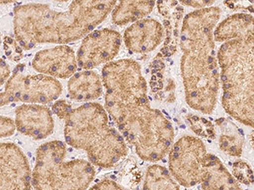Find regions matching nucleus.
<instances>
[{
  "instance_id": "6e6552de",
  "label": "nucleus",
  "mask_w": 254,
  "mask_h": 190,
  "mask_svg": "<svg viewBox=\"0 0 254 190\" xmlns=\"http://www.w3.org/2000/svg\"><path fill=\"white\" fill-rule=\"evenodd\" d=\"M24 67L19 64L7 80L0 93V107L14 102L44 105L58 99L63 91L60 81L48 75L25 74Z\"/></svg>"
},
{
  "instance_id": "39448f33",
  "label": "nucleus",
  "mask_w": 254,
  "mask_h": 190,
  "mask_svg": "<svg viewBox=\"0 0 254 190\" xmlns=\"http://www.w3.org/2000/svg\"><path fill=\"white\" fill-rule=\"evenodd\" d=\"M64 121L67 144L84 150L92 164L111 168L127 156L124 137L110 124L101 104H83L71 110Z\"/></svg>"
},
{
  "instance_id": "f3484780",
  "label": "nucleus",
  "mask_w": 254,
  "mask_h": 190,
  "mask_svg": "<svg viewBox=\"0 0 254 190\" xmlns=\"http://www.w3.org/2000/svg\"><path fill=\"white\" fill-rule=\"evenodd\" d=\"M220 126L221 136L220 138V150L231 156H240L243 153V144L245 137L243 131L232 122L225 118L217 120Z\"/></svg>"
},
{
  "instance_id": "20e7f679",
  "label": "nucleus",
  "mask_w": 254,
  "mask_h": 190,
  "mask_svg": "<svg viewBox=\"0 0 254 190\" xmlns=\"http://www.w3.org/2000/svg\"><path fill=\"white\" fill-rule=\"evenodd\" d=\"M117 0H73L65 11L43 3H27L14 9V33L24 51L39 44L66 45L85 38L101 24Z\"/></svg>"
},
{
  "instance_id": "2eb2a0df",
  "label": "nucleus",
  "mask_w": 254,
  "mask_h": 190,
  "mask_svg": "<svg viewBox=\"0 0 254 190\" xmlns=\"http://www.w3.org/2000/svg\"><path fill=\"white\" fill-rule=\"evenodd\" d=\"M67 87L69 97L75 101H94L103 94L101 76L91 69L75 73L69 77Z\"/></svg>"
},
{
  "instance_id": "5701e85b",
  "label": "nucleus",
  "mask_w": 254,
  "mask_h": 190,
  "mask_svg": "<svg viewBox=\"0 0 254 190\" xmlns=\"http://www.w3.org/2000/svg\"><path fill=\"white\" fill-rule=\"evenodd\" d=\"M72 107L68 101L64 100H59L52 106L53 113H55L61 119H65L69 112H71Z\"/></svg>"
},
{
  "instance_id": "b1692460",
  "label": "nucleus",
  "mask_w": 254,
  "mask_h": 190,
  "mask_svg": "<svg viewBox=\"0 0 254 190\" xmlns=\"http://www.w3.org/2000/svg\"><path fill=\"white\" fill-rule=\"evenodd\" d=\"M90 190H127V188L112 179H104L90 187Z\"/></svg>"
},
{
  "instance_id": "f03ea898",
  "label": "nucleus",
  "mask_w": 254,
  "mask_h": 190,
  "mask_svg": "<svg viewBox=\"0 0 254 190\" xmlns=\"http://www.w3.org/2000/svg\"><path fill=\"white\" fill-rule=\"evenodd\" d=\"M214 38L224 43L217 55L223 107L241 124L254 128V16L231 15L217 25Z\"/></svg>"
},
{
  "instance_id": "412c9836",
  "label": "nucleus",
  "mask_w": 254,
  "mask_h": 190,
  "mask_svg": "<svg viewBox=\"0 0 254 190\" xmlns=\"http://www.w3.org/2000/svg\"><path fill=\"white\" fill-rule=\"evenodd\" d=\"M3 49L6 57L9 58V60L17 62L23 58V48H21L16 39L10 37H5L3 39Z\"/></svg>"
},
{
  "instance_id": "393cba45",
  "label": "nucleus",
  "mask_w": 254,
  "mask_h": 190,
  "mask_svg": "<svg viewBox=\"0 0 254 190\" xmlns=\"http://www.w3.org/2000/svg\"><path fill=\"white\" fill-rule=\"evenodd\" d=\"M217 0H178L183 5L189 6L195 9H202L213 5Z\"/></svg>"
},
{
  "instance_id": "bb28decb",
  "label": "nucleus",
  "mask_w": 254,
  "mask_h": 190,
  "mask_svg": "<svg viewBox=\"0 0 254 190\" xmlns=\"http://www.w3.org/2000/svg\"><path fill=\"white\" fill-rule=\"evenodd\" d=\"M16 2V0H0V4L6 5V4H11Z\"/></svg>"
},
{
  "instance_id": "a878e982",
  "label": "nucleus",
  "mask_w": 254,
  "mask_h": 190,
  "mask_svg": "<svg viewBox=\"0 0 254 190\" xmlns=\"http://www.w3.org/2000/svg\"><path fill=\"white\" fill-rule=\"evenodd\" d=\"M10 68L5 61L0 58V87L5 83L10 76Z\"/></svg>"
},
{
  "instance_id": "f257e3e1",
  "label": "nucleus",
  "mask_w": 254,
  "mask_h": 190,
  "mask_svg": "<svg viewBox=\"0 0 254 190\" xmlns=\"http://www.w3.org/2000/svg\"><path fill=\"white\" fill-rule=\"evenodd\" d=\"M105 110L143 161H161L175 139L170 120L151 107L142 68L129 58L105 63L102 70Z\"/></svg>"
},
{
  "instance_id": "7ed1b4c3",
  "label": "nucleus",
  "mask_w": 254,
  "mask_h": 190,
  "mask_svg": "<svg viewBox=\"0 0 254 190\" xmlns=\"http://www.w3.org/2000/svg\"><path fill=\"white\" fill-rule=\"evenodd\" d=\"M220 16L219 7L196 9L186 15L181 29V73L186 101L190 108L205 114L214 112L220 90L214 32Z\"/></svg>"
},
{
  "instance_id": "9b49d317",
  "label": "nucleus",
  "mask_w": 254,
  "mask_h": 190,
  "mask_svg": "<svg viewBox=\"0 0 254 190\" xmlns=\"http://www.w3.org/2000/svg\"><path fill=\"white\" fill-rule=\"evenodd\" d=\"M32 64L37 72L57 79L69 78L78 66L74 50L67 45L41 50L35 55Z\"/></svg>"
},
{
  "instance_id": "f8f14e48",
  "label": "nucleus",
  "mask_w": 254,
  "mask_h": 190,
  "mask_svg": "<svg viewBox=\"0 0 254 190\" xmlns=\"http://www.w3.org/2000/svg\"><path fill=\"white\" fill-rule=\"evenodd\" d=\"M15 123L19 132L36 141L48 138L55 129L52 112L42 104H23L16 107Z\"/></svg>"
},
{
  "instance_id": "a211bd4d",
  "label": "nucleus",
  "mask_w": 254,
  "mask_h": 190,
  "mask_svg": "<svg viewBox=\"0 0 254 190\" xmlns=\"http://www.w3.org/2000/svg\"><path fill=\"white\" fill-rule=\"evenodd\" d=\"M143 190H180L181 185L175 180L170 171L159 165L147 168Z\"/></svg>"
},
{
  "instance_id": "6ab92c4d",
  "label": "nucleus",
  "mask_w": 254,
  "mask_h": 190,
  "mask_svg": "<svg viewBox=\"0 0 254 190\" xmlns=\"http://www.w3.org/2000/svg\"><path fill=\"white\" fill-rule=\"evenodd\" d=\"M188 123L196 136L210 140H214L215 138L216 133L214 124L205 118H201L198 116H189Z\"/></svg>"
},
{
  "instance_id": "aec40b11",
  "label": "nucleus",
  "mask_w": 254,
  "mask_h": 190,
  "mask_svg": "<svg viewBox=\"0 0 254 190\" xmlns=\"http://www.w3.org/2000/svg\"><path fill=\"white\" fill-rule=\"evenodd\" d=\"M232 172L235 179L239 184L246 185H253L254 183V173L251 167L246 161H236L232 167Z\"/></svg>"
},
{
  "instance_id": "4468645a",
  "label": "nucleus",
  "mask_w": 254,
  "mask_h": 190,
  "mask_svg": "<svg viewBox=\"0 0 254 190\" xmlns=\"http://www.w3.org/2000/svg\"><path fill=\"white\" fill-rule=\"evenodd\" d=\"M158 9L163 16V27L165 30V44L159 55L162 58H167L175 54L177 50L178 27L183 9L176 0H158Z\"/></svg>"
},
{
  "instance_id": "9d476101",
  "label": "nucleus",
  "mask_w": 254,
  "mask_h": 190,
  "mask_svg": "<svg viewBox=\"0 0 254 190\" xmlns=\"http://www.w3.org/2000/svg\"><path fill=\"white\" fill-rule=\"evenodd\" d=\"M32 170L26 155L13 143H0V190H32Z\"/></svg>"
},
{
  "instance_id": "dca6fc26",
  "label": "nucleus",
  "mask_w": 254,
  "mask_h": 190,
  "mask_svg": "<svg viewBox=\"0 0 254 190\" xmlns=\"http://www.w3.org/2000/svg\"><path fill=\"white\" fill-rule=\"evenodd\" d=\"M156 0H118L112 10L113 23L116 26L142 20L153 11Z\"/></svg>"
},
{
  "instance_id": "0eeeda50",
  "label": "nucleus",
  "mask_w": 254,
  "mask_h": 190,
  "mask_svg": "<svg viewBox=\"0 0 254 190\" xmlns=\"http://www.w3.org/2000/svg\"><path fill=\"white\" fill-rule=\"evenodd\" d=\"M170 173L181 187L201 185L208 179L215 156L207 151L202 140L186 136L172 144L169 152Z\"/></svg>"
},
{
  "instance_id": "1a4fd4ad",
  "label": "nucleus",
  "mask_w": 254,
  "mask_h": 190,
  "mask_svg": "<svg viewBox=\"0 0 254 190\" xmlns=\"http://www.w3.org/2000/svg\"><path fill=\"white\" fill-rule=\"evenodd\" d=\"M122 46V36L115 30H93L81 42L76 54L77 65L93 69L110 63L116 58Z\"/></svg>"
},
{
  "instance_id": "ddd939ff",
  "label": "nucleus",
  "mask_w": 254,
  "mask_h": 190,
  "mask_svg": "<svg viewBox=\"0 0 254 190\" xmlns=\"http://www.w3.org/2000/svg\"><path fill=\"white\" fill-rule=\"evenodd\" d=\"M165 38L163 25L152 18H143L133 22L124 33L127 48L133 53L153 52Z\"/></svg>"
},
{
  "instance_id": "c85d7f7f",
  "label": "nucleus",
  "mask_w": 254,
  "mask_h": 190,
  "mask_svg": "<svg viewBox=\"0 0 254 190\" xmlns=\"http://www.w3.org/2000/svg\"><path fill=\"white\" fill-rule=\"evenodd\" d=\"M1 42H2V41H1V35H0V45H1Z\"/></svg>"
},
{
  "instance_id": "4be33fe9",
  "label": "nucleus",
  "mask_w": 254,
  "mask_h": 190,
  "mask_svg": "<svg viewBox=\"0 0 254 190\" xmlns=\"http://www.w3.org/2000/svg\"><path fill=\"white\" fill-rule=\"evenodd\" d=\"M16 130L15 123L12 118L0 116V139L10 137Z\"/></svg>"
},
{
  "instance_id": "cd10ccee",
  "label": "nucleus",
  "mask_w": 254,
  "mask_h": 190,
  "mask_svg": "<svg viewBox=\"0 0 254 190\" xmlns=\"http://www.w3.org/2000/svg\"><path fill=\"white\" fill-rule=\"evenodd\" d=\"M55 1H57V2H67L69 0H55Z\"/></svg>"
},
{
  "instance_id": "423d86ee",
  "label": "nucleus",
  "mask_w": 254,
  "mask_h": 190,
  "mask_svg": "<svg viewBox=\"0 0 254 190\" xmlns=\"http://www.w3.org/2000/svg\"><path fill=\"white\" fill-rule=\"evenodd\" d=\"M66 146L60 141L38 147L32 173L35 190H87L95 179L90 161L82 159L66 161Z\"/></svg>"
}]
</instances>
